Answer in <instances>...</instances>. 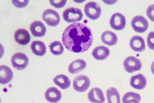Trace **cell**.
I'll return each mask as SVG.
<instances>
[{
  "mask_svg": "<svg viewBox=\"0 0 154 103\" xmlns=\"http://www.w3.org/2000/svg\"><path fill=\"white\" fill-rule=\"evenodd\" d=\"M90 29L84 24L75 23L67 26L63 33L62 40L66 48L76 53L83 52L90 48L93 42Z\"/></svg>",
  "mask_w": 154,
  "mask_h": 103,
  "instance_id": "obj_1",
  "label": "cell"
},
{
  "mask_svg": "<svg viewBox=\"0 0 154 103\" xmlns=\"http://www.w3.org/2000/svg\"><path fill=\"white\" fill-rule=\"evenodd\" d=\"M63 16L64 20L68 23L76 22L81 21L83 14L81 10L78 8H69L63 12Z\"/></svg>",
  "mask_w": 154,
  "mask_h": 103,
  "instance_id": "obj_2",
  "label": "cell"
},
{
  "mask_svg": "<svg viewBox=\"0 0 154 103\" xmlns=\"http://www.w3.org/2000/svg\"><path fill=\"white\" fill-rule=\"evenodd\" d=\"M84 11L86 16L89 18L95 20L100 17L101 10L100 5L97 3L91 2L85 5Z\"/></svg>",
  "mask_w": 154,
  "mask_h": 103,
  "instance_id": "obj_3",
  "label": "cell"
},
{
  "mask_svg": "<svg viewBox=\"0 0 154 103\" xmlns=\"http://www.w3.org/2000/svg\"><path fill=\"white\" fill-rule=\"evenodd\" d=\"M29 60L27 56L23 53L19 52L14 54L11 57L13 66L19 70L25 69L27 66Z\"/></svg>",
  "mask_w": 154,
  "mask_h": 103,
  "instance_id": "obj_4",
  "label": "cell"
},
{
  "mask_svg": "<svg viewBox=\"0 0 154 103\" xmlns=\"http://www.w3.org/2000/svg\"><path fill=\"white\" fill-rule=\"evenodd\" d=\"M90 81L87 76L83 75H79L76 76L73 82V87L76 91L83 92L89 87Z\"/></svg>",
  "mask_w": 154,
  "mask_h": 103,
  "instance_id": "obj_5",
  "label": "cell"
},
{
  "mask_svg": "<svg viewBox=\"0 0 154 103\" xmlns=\"http://www.w3.org/2000/svg\"><path fill=\"white\" fill-rule=\"evenodd\" d=\"M123 66L127 72L132 73L140 70L142 64L140 60L134 56H130L125 59L123 62Z\"/></svg>",
  "mask_w": 154,
  "mask_h": 103,
  "instance_id": "obj_6",
  "label": "cell"
},
{
  "mask_svg": "<svg viewBox=\"0 0 154 103\" xmlns=\"http://www.w3.org/2000/svg\"><path fill=\"white\" fill-rule=\"evenodd\" d=\"M43 19L49 26L55 27L57 25L60 21V18L58 13L55 11L51 9H48L43 12Z\"/></svg>",
  "mask_w": 154,
  "mask_h": 103,
  "instance_id": "obj_7",
  "label": "cell"
},
{
  "mask_svg": "<svg viewBox=\"0 0 154 103\" xmlns=\"http://www.w3.org/2000/svg\"><path fill=\"white\" fill-rule=\"evenodd\" d=\"M131 25L136 32L142 33L147 30L149 23L145 17L142 16L138 15L134 17L132 19Z\"/></svg>",
  "mask_w": 154,
  "mask_h": 103,
  "instance_id": "obj_8",
  "label": "cell"
},
{
  "mask_svg": "<svg viewBox=\"0 0 154 103\" xmlns=\"http://www.w3.org/2000/svg\"><path fill=\"white\" fill-rule=\"evenodd\" d=\"M109 23L111 27L114 30H122L125 26L126 22L125 17L120 13H115L112 15Z\"/></svg>",
  "mask_w": 154,
  "mask_h": 103,
  "instance_id": "obj_9",
  "label": "cell"
},
{
  "mask_svg": "<svg viewBox=\"0 0 154 103\" xmlns=\"http://www.w3.org/2000/svg\"><path fill=\"white\" fill-rule=\"evenodd\" d=\"M88 97L90 101L93 103H103L105 101L102 91L97 87L92 88L88 92Z\"/></svg>",
  "mask_w": 154,
  "mask_h": 103,
  "instance_id": "obj_10",
  "label": "cell"
},
{
  "mask_svg": "<svg viewBox=\"0 0 154 103\" xmlns=\"http://www.w3.org/2000/svg\"><path fill=\"white\" fill-rule=\"evenodd\" d=\"M32 35L36 37L44 36L46 32V28L42 22L40 21H35L32 22L30 27Z\"/></svg>",
  "mask_w": 154,
  "mask_h": 103,
  "instance_id": "obj_11",
  "label": "cell"
},
{
  "mask_svg": "<svg viewBox=\"0 0 154 103\" xmlns=\"http://www.w3.org/2000/svg\"><path fill=\"white\" fill-rule=\"evenodd\" d=\"M14 38L16 42L22 45H25L29 43L31 39L28 32L23 29L17 30L14 33Z\"/></svg>",
  "mask_w": 154,
  "mask_h": 103,
  "instance_id": "obj_12",
  "label": "cell"
},
{
  "mask_svg": "<svg viewBox=\"0 0 154 103\" xmlns=\"http://www.w3.org/2000/svg\"><path fill=\"white\" fill-rule=\"evenodd\" d=\"M129 45L131 48L136 52L143 51L146 48L144 40L140 36H135L132 37L130 40Z\"/></svg>",
  "mask_w": 154,
  "mask_h": 103,
  "instance_id": "obj_13",
  "label": "cell"
},
{
  "mask_svg": "<svg viewBox=\"0 0 154 103\" xmlns=\"http://www.w3.org/2000/svg\"><path fill=\"white\" fill-rule=\"evenodd\" d=\"M146 77L141 73L131 76L130 80L131 86L138 90L143 89L146 87Z\"/></svg>",
  "mask_w": 154,
  "mask_h": 103,
  "instance_id": "obj_14",
  "label": "cell"
},
{
  "mask_svg": "<svg viewBox=\"0 0 154 103\" xmlns=\"http://www.w3.org/2000/svg\"><path fill=\"white\" fill-rule=\"evenodd\" d=\"M13 76V72L11 69L5 65L0 66V83L5 84L10 82Z\"/></svg>",
  "mask_w": 154,
  "mask_h": 103,
  "instance_id": "obj_15",
  "label": "cell"
},
{
  "mask_svg": "<svg viewBox=\"0 0 154 103\" xmlns=\"http://www.w3.org/2000/svg\"><path fill=\"white\" fill-rule=\"evenodd\" d=\"M45 97L48 101L50 102L56 103L60 100L62 95L61 92L56 88L51 87L46 91Z\"/></svg>",
  "mask_w": 154,
  "mask_h": 103,
  "instance_id": "obj_16",
  "label": "cell"
},
{
  "mask_svg": "<svg viewBox=\"0 0 154 103\" xmlns=\"http://www.w3.org/2000/svg\"><path fill=\"white\" fill-rule=\"evenodd\" d=\"M109 53L108 48L104 46H99L93 49L92 55L96 60H102L107 58Z\"/></svg>",
  "mask_w": 154,
  "mask_h": 103,
  "instance_id": "obj_17",
  "label": "cell"
},
{
  "mask_svg": "<svg viewBox=\"0 0 154 103\" xmlns=\"http://www.w3.org/2000/svg\"><path fill=\"white\" fill-rule=\"evenodd\" d=\"M86 62L82 59H78L73 61L68 67V70L71 74L77 73L83 70L86 66Z\"/></svg>",
  "mask_w": 154,
  "mask_h": 103,
  "instance_id": "obj_18",
  "label": "cell"
},
{
  "mask_svg": "<svg viewBox=\"0 0 154 103\" xmlns=\"http://www.w3.org/2000/svg\"><path fill=\"white\" fill-rule=\"evenodd\" d=\"M101 39L103 43L112 46L117 42L118 38L116 35L111 31H106L103 32L101 36Z\"/></svg>",
  "mask_w": 154,
  "mask_h": 103,
  "instance_id": "obj_19",
  "label": "cell"
},
{
  "mask_svg": "<svg viewBox=\"0 0 154 103\" xmlns=\"http://www.w3.org/2000/svg\"><path fill=\"white\" fill-rule=\"evenodd\" d=\"M31 48L35 55L40 56L44 55L46 52V47L44 43L40 41H35L32 42Z\"/></svg>",
  "mask_w": 154,
  "mask_h": 103,
  "instance_id": "obj_20",
  "label": "cell"
},
{
  "mask_svg": "<svg viewBox=\"0 0 154 103\" xmlns=\"http://www.w3.org/2000/svg\"><path fill=\"white\" fill-rule=\"evenodd\" d=\"M53 80L55 84L63 89H67L71 84V81L69 78L63 74L57 76Z\"/></svg>",
  "mask_w": 154,
  "mask_h": 103,
  "instance_id": "obj_21",
  "label": "cell"
},
{
  "mask_svg": "<svg viewBox=\"0 0 154 103\" xmlns=\"http://www.w3.org/2000/svg\"><path fill=\"white\" fill-rule=\"evenodd\" d=\"M106 95L108 103H121L119 93L115 88H109L106 91Z\"/></svg>",
  "mask_w": 154,
  "mask_h": 103,
  "instance_id": "obj_22",
  "label": "cell"
},
{
  "mask_svg": "<svg viewBox=\"0 0 154 103\" xmlns=\"http://www.w3.org/2000/svg\"><path fill=\"white\" fill-rule=\"evenodd\" d=\"M141 99V96L139 94L130 92L124 95L122 101L123 103H139Z\"/></svg>",
  "mask_w": 154,
  "mask_h": 103,
  "instance_id": "obj_23",
  "label": "cell"
},
{
  "mask_svg": "<svg viewBox=\"0 0 154 103\" xmlns=\"http://www.w3.org/2000/svg\"><path fill=\"white\" fill-rule=\"evenodd\" d=\"M51 52L55 55L62 54L64 52V48L61 43L59 41H55L51 43L49 46Z\"/></svg>",
  "mask_w": 154,
  "mask_h": 103,
  "instance_id": "obj_24",
  "label": "cell"
},
{
  "mask_svg": "<svg viewBox=\"0 0 154 103\" xmlns=\"http://www.w3.org/2000/svg\"><path fill=\"white\" fill-rule=\"evenodd\" d=\"M147 42L148 47L151 50H154V32L151 31L149 33Z\"/></svg>",
  "mask_w": 154,
  "mask_h": 103,
  "instance_id": "obj_25",
  "label": "cell"
},
{
  "mask_svg": "<svg viewBox=\"0 0 154 103\" xmlns=\"http://www.w3.org/2000/svg\"><path fill=\"white\" fill-rule=\"evenodd\" d=\"M66 1V0H62L49 1L51 4L57 8H60L63 7L65 5Z\"/></svg>",
  "mask_w": 154,
  "mask_h": 103,
  "instance_id": "obj_26",
  "label": "cell"
},
{
  "mask_svg": "<svg viewBox=\"0 0 154 103\" xmlns=\"http://www.w3.org/2000/svg\"><path fill=\"white\" fill-rule=\"evenodd\" d=\"M146 14L147 17L152 21L154 22V5H150L147 8Z\"/></svg>",
  "mask_w": 154,
  "mask_h": 103,
  "instance_id": "obj_27",
  "label": "cell"
},
{
  "mask_svg": "<svg viewBox=\"0 0 154 103\" xmlns=\"http://www.w3.org/2000/svg\"><path fill=\"white\" fill-rule=\"evenodd\" d=\"M29 1V0H12V2L16 7L23 8L28 5Z\"/></svg>",
  "mask_w": 154,
  "mask_h": 103,
  "instance_id": "obj_28",
  "label": "cell"
},
{
  "mask_svg": "<svg viewBox=\"0 0 154 103\" xmlns=\"http://www.w3.org/2000/svg\"><path fill=\"white\" fill-rule=\"evenodd\" d=\"M151 70L152 73L154 75V61L152 62L151 65Z\"/></svg>",
  "mask_w": 154,
  "mask_h": 103,
  "instance_id": "obj_29",
  "label": "cell"
}]
</instances>
